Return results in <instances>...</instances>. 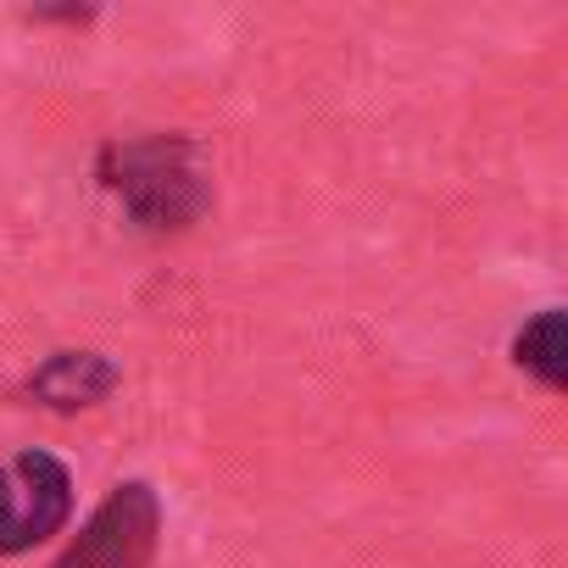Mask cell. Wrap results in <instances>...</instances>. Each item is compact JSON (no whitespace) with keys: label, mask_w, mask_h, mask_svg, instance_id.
Returning <instances> with one entry per match:
<instances>
[{"label":"cell","mask_w":568,"mask_h":568,"mask_svg":"<svg viewBox=\"0 0 568 568\" xmlns=\"http://www.w3.org/2000/svg\"><path fill=\"white\" fill-rule=\"evenodd\" d=\"M101 184L123 201V212L151 229L173 234L201 223L212 206V179L201 168V145L184 134H145V140H112L101 151Z\"/></svg>","instance_id":"6da1fadb"},{"label":"cell","mask_w":568,"mask_h":568,"mask_svg":"<svg viewBox=\"0 0 568 568\" xmlns=\"http://www.w3.org/2000/svg\"><path fill=\"white\" fill-rule=\"evenodd\" d=\"M118 363L101 357V352H51L29 379H23V396L40 402V407H57V413H79V407H95L118 390Z\"/></svg>","instance_id":"277c9868"},{"label":"cell","mask_w":568,"mask_h":568,"mask_svg":"<svg viewBox=\"0 0 568 568\" xmlns=\"http://www.w3.org/2000/svg\"><path fill=\"white\" fill-rule=\"evenodd\" d=\"M73 513V474L51 452H18L0 463V557L51 540Z\"/></svg>","instance_id":"3957f363"},{"label":"cell","mask_w":568,"mask_h":568,"mask_svg":"<svg viewBox=\"0 0 568 568\" xmlns=\"http://www.w3.org/2000/svg\"><path fill=\"white\" fill-rule=\"evenodd\" d=\"M156 540H162V496L145 479H129L90 513L79 540L51 568H151Z\"/></svg>","instance_id":"7a4b0ae2"},{"label":"cell","mask_w":568,"mask_h":568,"mask_svg":"<svg viewBox=\"0 0 568 568\" xmlns=\"http://www.w3.org/2000/svg\"><path fill=\"white\" fill-rule=\"evenodd\" d=\"M513 363L551 396L568 390V324H562V307H546L535 313L518 335H513Z\"/></svg>","instance_id":"5b68a950"}]
</instances>
